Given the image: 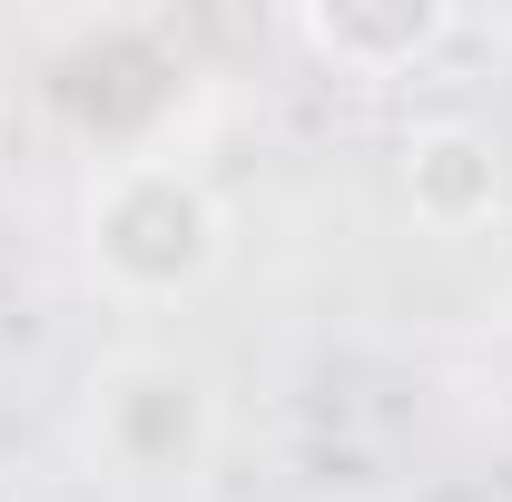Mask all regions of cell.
<instances>
[{"label": "cell", "instance_id": "cell-1", "mask_svg": "<svg viewBox=\"0 0 512 502\" xmlns=\"http://www.w3.org/2000/svg\"><path fill=\"white\" fill-rule=\"evenodd\" d=\"M40 109L99 168L178 158V128L197 109V50L158 10H89L40 50Z\"/></svg>", "mask_w": 512, "mask_h": 502}, {"label": "cell", "instance_id": "cell-2", "mask_svg": "<svg viewBox=\"0 0 512 502\" xmlns=\"http://www.w3.org/2000/svg\"><path fill=\"white\" fill-rule=\"evenodd\" d=\"M79 256L119 306H188L227 266V207L188 158H128L79 197Z\"/></svg>", "mask_w": 512, "mask_h": 502}, {"label": "cell", "instance_id": "cell-3", "mask_svg": "<svg viewBox=\"0 0 512 502\" xmlns=\"http://www.w3.org/2000/svg\"><path fill=\"white\" fill-rule=\"evenodd\" d=\"M89 453L119 483H188L217 453V375L178 345H128L89 375Z\"/></svg>", "mask_w": 512, "mask_h": 502}, {"label": "cell", "instance_id": "cell-4", "mask_svg": "<svg viewBox=\"0 0 512 502\" xmlns=\"http://www.w3.org/2000/svg\"><path fill=\"white\" fill-rule=\"evenodd\" d=\"M394 188H404L424 237H483L512 197V148L483 119H414L404 158H394Z\"/></svg>", "mask_w": 512, "mask_h": 502}, {"label": "cell", "instance_id": "cell-5", "mask_svg": "<svg viewBox=\"0 0 512 502\" xmlns=\"http://www.w3.org/2000/svg\"><path fill=\"white\" fill-rule=\"evenodd\" d=\"M453 20L444 0H306L296 20H286V40L325 60L335 79H404V69H424L444 50Z\"/></svg>", "mask_w": 512, "mask_h": 502}]
</instances>
